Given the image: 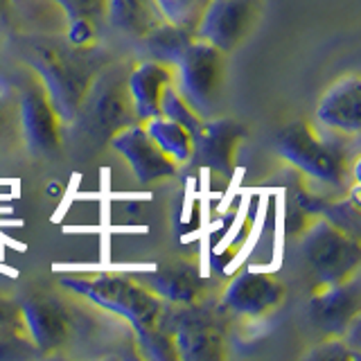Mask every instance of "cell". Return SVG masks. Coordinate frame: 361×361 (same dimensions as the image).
<instances>
[{
	"mask_svg": "<svg viewBox=\"0 0 361 361\" xmlns=\"http://www.w3.org/2000/svg\"><path fill=\"white\" fill-rule=\"evenodd\" d=\"M251 0H210L195 30V39L212 45L224 54L233 52L251 27Z\"/></svg>",
	"mask_w": 361,
	"mask_h": 361,
	"instance_id": "obj_6",
	"label": "cell"
},
{
	"mask_svg": "<svg viewBox=\"0 0 361 361\" xmlns=\"http://www.w3.org/2000/svg\"><path fill=\"white\" fill-rule=\"evenodd\" d=\"M316 120L343 135H357L361 129V82L357 75L338 79L327 88L316 109Z\"/></svg>",
	"mask_w": 361,
	"mask_h": 361,
	"instance_id": "obj_13",
	"label": "cell"
},
{
	"mask_svg": "<svg viewBox=\"0 0 361 361\" xmlns=\"http://www.w3.org/2000/svg\"><path fill=\"white\" fill-rule=\"evenodd\" d=\"M359 357V353L357 350H353L348 345V341L341 336H332L330 341H323V343H319L316 345L312 353H307V359H319V361H341V359H357Z\"/></svg>",
	"mask_w": 361,
	"mask_h": 361,
	"instance_id": "obj_25",
	"label": "cell"
},
{
	"mask_svg": "<svg viewBox=\"0 0 361 361\" xmlns=\"http://www.w3.org/2000/svg\"><path fill=\"white\" fill-rule=\"evenodd\" d=\"M163 325H167V332L172 336L176 359L185 361H214L221 353V336L217 327L206 314L199 310H183L172 316L165 314Z\"/></svg>",
	"mask_w": 361,
	"mask_h": 361,
	"instance_id": "obj_8",
	"label": "cell"
},
{
	"mask_svg": "<svg viewBox=\"0 0 361 361\" xmlns=\"http://www.w3.org/2000/svg\"><path fill=\"white\" fill-rule=\"evenodd\" d=\"M111 147L116 149L140 183H154L167 176H174L178 165L167 158L154 140L147 135L142 122H131L111 135Z\"/></svg>",
	"mask_w": 361,
	"mask_h": 361,
	"instance_id": "obj_7",
	"label": "cell"
},
{
	"mask_svg": "<svg viewBox=\"0 0 361 361\" xmlns=\"http://www.w3.org/2000/svg\"><path fill=\"white\" fill-rule=\"evenodd\" d=\"M282 300V285L269 274L242 271L231 280L221 296V307L244 319H259L278 307Z\"/></svg>",
	"mask_w": 361,
	"mask_h": 361,
	"instance_id": "obj_9",
	"label": "cell"
},
{
	"mask_svg": "<svg viewBox=\"0 0 361 361\" xmlns=\"http://www.w3.org/2000/svg\"><path fill=\"white\" fill-rule=\"evenodd\" d=\"M169 84H172V68L169 66L147 59L133 68L127 77V93L135 120L147 122L158 116L161 95Z\"/></svg>",
	"mask_w": 361,
	"mask_h": 361,
	"instance_id": "obj_15",
	"label": "cell"
},
{
	"mask_svg": "<svg viewBox=\"0 0 361 361\" xmlns=\"http://www.w3.org/2000/svg\"><path fill=\"white\" fill-rule=\"evenodd\" d=\"M104 18L124 37L142 39L163 20L154 0H106Z\"/></svg>",
	"mask_w": 361,
	"mask_h": 361,
	"instance_id": "obj_17",
	"label": "cell"
},
{
	"mask_svg": "<svg viewBox=\"0 0 361 361\" xmlns=\"http://www.w3.org/2000/svg\"><path fill=\"white\" fill-rule=\"evenodd\" d=\"M140 41H142L145 54L149 56L152 61L174 68L180 56L185 54V50L190 48V43L195 41V34L178 25H172V23H167V20H161L156 27L147 32Z\"/></svg>",
	"mask_w": 361,
	"mask_h": 361,
	"instance_id": "obj_19",
	"label": "cell"
},
{
	"mask_svg": "<svg viewBox=\"0 0 361 361\" xmlns=\"http://www.w3.org/2000/svg\"><path fill=\"white\" fill-rule=\"evenodd\" d=\"M224 82V52L195 39L172 68V86L199 118L208 120L219 104Z\"/></svg>",
	"mask_w": 361,
	"mask_h": 361,
	"instance_id": "obj_2",
	"label": "cell"
},
{
	"mask_svg": "<svg viewBox=\"0 0 361 361\" xmlns=\"http://www.w3.org/2000/svg\"><path fill=\"white\" fill-rule=\"evenodd\" d=\"M56 7H61L66 18H90L102 20L104 18L106 0H52Z\"/></svg>",
	"mask_w": 361,
	"mask_h": 361,
	"instance_id": "obj_24",
	"label": "cell"
},
{
	"mask_svg": "<svg viewBox=\"0 0 361 361\" xmlns=\"http://www.w3.org/2000/svg\"><path fill=\"white\" fill-rule=\"evenodd\" d=\"M61 285L86 298L88 302L106 310L120 319L129 321L142 353L156 361L176 359L172 336L167 327H163L165 305L135 278L116 276V274H97V276H75L63 278Z\"/></svg>",
	"mask_w": 361,
	"mask_h": 361,
	"instance_id": "obj_1",
	"label": "cell"
},
{
	"mask_svg": "<svg viewBox=\"0 0 361 361\" xmlns=\"http://www.w3.org/2000/svg\"><path fill=\"white\" fill-rule=\"evenodd\" d=\"M84 99H88V106L82 104L79 113H88V120H95L99 131H106L111 127L113 133H116L118 129L127 127V124L138 122L131 109L127 84L118 86L116 82H109L104 88H95V90H90L88 86Z\"/></svg>",
	"mask_w": 361,
	"mask_h": 361,
	"instance_id": "obj_16",
	"label": "cell"
},
{
	"mask_svg": "<svg viewBox=\"0 0 361 361\" xmlns=\"http://www.w3.org/2000/svg\"><path fill=\"white\" fill-rule=\"evenodd\" d=\"M276 152L305 176L327 185H338L345 176V156L323 140L310 124H287L276 135Z\"/></svg>",
	"mask_w": 361,
	"mask_h": 361,
	"instance_id": "obj_3",
	"label": "cell"
},
{
	"mask_svg": "<svg viewBox=\"0 0 361 361\" xmlns=\"http://www.w3.org/2000/svg\"><path fill=\"white\" fill-rule=\"evenodd\" d=\"M39 84L52 104L59 122H73L79 116L90 79L59 50H39L32 56Z\"/></svg>",
	"mask_w": 361,
	"mask_h": 361,
	"instance_id": "obj_5",
	"label": "cell"
},
{
	"mask_svg": "<svg viewBox=\"0 0 361 361\" xmlns=\"http://www.w3.org/2000/svg\"><path fill=\"white\" fill-rule=\"evenodd\" d=\"M359 282L357 276H353L343 282L323 285V291L310 300V319L321 332L343 336L348 325L359 316Z\"/></svg>",
	"mask_w": 361,
	"mask_h": 361,
	"instance_id": "obj_10",
	"label": "cell"
},
{
	"mask_svg": "<svg viewBox=\"0 0 361 361\" xmlns=\"http://www.w3.org/2000/svg\"><path fill=\"white\" fill-rule=\"evenodd\" d=\"M32 341L41 350H54L66 341V321L59 310L43 300H25L20 307Z\"/></svg>",
	"mask_w": 361,
	"mask_h": 361,
	"instance_id": "obj_18",
	"label": "cell"
},
{
	"mask_svg": "<svg viewBox=\"0 0 361 361\" xmlns=\"http://www.w3.org/2000/svg\"><path fill=\"white\" fill-rule=\"evenodd\" d=\"M149 289L152 293H156L163 302L176 305V307H192L203 291V282L197 267H192L188 262H172L165 267H158L154 271L145 276L135 278Z\"/></svg>",
	"mask_w": 361,
	"mask_h": 361,
	"instance_id": "obj_14",
	"label": "cell"
},
{
	"mask_svg": "<svg viewBox=\"0 0 361 361\" xmlns=\"http://www.w3.org/2000/svg\"><path fill=\"white\" fill-rule=\"evenodd\" d=\"M163 20L195 34L210 0H154Z\"/></svg>",
	"mask_w": 361,
	"mask_h": 361,
	"instance_id": "obj_21",
	"label": "cell"
},
{
	"mask_svg": "<svg viewBox=\"0 0 361 361\" xmlns=\"http://www.w3.org/2000/svg\"><path fill=\"white\" fill-rule=\"evenodd\" d=\"M321 212L325 214L323 219H327L332 226H336L338 231H343L345 235L357 237V240H359V219H361V212H359L357 185H355L353 197H350V199L330 203V206H323Z\"/></svg>",
	"mask_w": 361,
	"mask_h": 361,
	"instance_id": "obj_23",
	"label": "cell"
},
{
	"mask_svg": "<svg viewBox=\"0 0 361 361\" xmlns=\"http://www.w3.org/2000/svg\"><path fill=\"white\" fill-rule=\"evenodd\" d=\"M158 116H163L167 120L180 124V127L192 133V138H195L197 131L201 129V124H203V118H199L197 113L190 109V104L176 93V88L172 84L165 86V90H163L161 104H158Z\"/></svg>",
	"mask_w": 361,
	"mask_h": 361,
	"instance_id": "obj_22",
	"label": "cell"
},
{
	"mask_svg": "<svg viewBox=\"0 0 361 361\" xmlns=\"http://www.w3.org/2000/svg\"><path fill=\"white\" fill-rule=\"evenodd\" d=\"M242 138V127L235 120H203L201 129L192 138L190 163L214 169L219 174H233L235 152Z\"/></svg>",
	"mask_w": 361,
	"mask_h": 361,
	"instance_id": "obj_11",
	"label": "cell"
},
{
	"mask_svg": "<svg viewBox=\"0 0 361 361\" xmlns=\"http://www.w3.org/2000/svg\"><path fill=\"white\" fill-rule=\"evenodd\" d=\"M302 255L323 285L357 276L361 246L357 237L338 231L327 219H316L302 237Z\"/></svg>",
	"mask_w": 361,
	"mask_h": 361,
	"instance_id": "obj_4",
	"label": "cell"
},
{
	"mask_svg": "<svg viewBox=\"0 0 361 361\" xmlns=\"http://www.w3.org/2000/svg\"><path fill=\"white\" fill-rule=\"evenodd\" d=\"M20 124L32 154L50 156L59 149V118L45 97L41 84H32L23 90Z\"/></svg>",
	"mask_w": 361,
	"mask_h": 361,
	"instance_id": "obj_12",
	"label": "cell"
},
{
	"mask_svg": "<svg viewBox=\"0 0 361 361\" xmlns=\"http://www.w3.org/2000/svg\"><path fill=\"white\" fill-rule=\"evenodd\" d=\"M97 23L90 20V18H68V30H66V37H68V43L73 45V48H86L95 41V30Z\"/></svg>",
	"mask_w": 361,
	"mask_h": 361,
	"instance_id": "obj_26",
	"label": "cell"
},
{
	"mask_svg": "<svg viewBox=\"0 0 361 361\" xmlns=\"http://www.w3.org/2000/svg\"><path fill=\"white\" fill-rule=\"evenodd\" d=\"M147 135L154 140V145L161 149L167 158H172L176 165L190 163L192 156V133L183 129L180 124L167 120L163 116H156L152 120L142 122Z\"/></svg>",
	"mask_w": 361,
	"mask_h": 361,
	"instance_id": "obj_20",
	"label": "cell"
}]
</instances>
